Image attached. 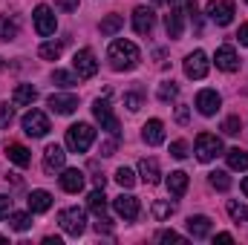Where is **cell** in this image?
I'll return each mask as SVG.
<instances>
[{
  "label": "cell",
  "instance_id": "obj_53",
  "mask_svg": "<svg viewBox=\"0 0 248 245\" xmlns=\"http://www.w3.org/2000/svg\"><path fill=\"white\" fill-rule=\"evenodd\" d=\"M153 3H165V0H153Z\"/></svg>",
  "mask_w": 248,
  "mask_h": 245
},
{
  "label": "cell",
  "instance_id": "obj_4",
  "mask_svg": "<svg viewBox=\"0 0 248 245\" xmlns=\"http://www.w3.org/2000/svg\"><path fill=\"white\" fill-rule=\"evenodd\" d=\"M32 20H35V29H38V35L41 38H49V35H55V26H58V20H55V12L49 9V6H35V12H32Z\"/></svg>",
  "mask_w": 248,
  "mask_h": 245
},
{
  "label": "cell",
  "instance_id": "obj_47",
  "mask_svg": "<svg viewBox=\"0 0 248 245\" xmlns=\"http://www.w3.org/2000/svg\"><path fill=\"white\" fill-rule=\"evenodd\" d=\"M237 38H240V44H243V46H248V23L240 26V35H237Z\"/></svg>",
  "mask_w": 248,
  "mask_h": 245
},
{
  "label": "cell",
  "instance_id": "obj_9",
  "mask_svg": "<svg viewBox=\"0 0 248 245\" xmlns=\"http://www.w3.org/2000/svg\"><path fill=\"white\" fill-rule=\"evenodd\" d=\"M72 69L78 72V78H93L95 72H98V61H95V55L90 52V49H78L75 52V58H72Z\"/></svg>",
  "mask_w": 248,
  "mask_h": 245
},
{
  "label": "cell",
  "instance_id": "obj_32",
  "mask_svg": "<svg viewBox=\"0 0 248 245\" xmlns=\"http://www.w3.org/2000/svg\"><path fill=\"white\" fill-rule=\"evenodd\" d=\"M179 95V87L173 84V81H165L162 87H159V101H173Z\"/></svg>",
  "mask_w": 248,
  "mask_h": 245
},
{
  "label": "cell",
  "instance_id": "obj_30",
  "mask_svg": "<svg viewBox=\"0 0 248 245\" xmlns=\"http://www.w3.org/2000/svg\"><path fill=\"white\" fill-rule=\"evenodd\" d=\"M61 52H63V44H52V41H49V44H44V46L38 49V55H41L44 61H58V58H61Z\"/></svg>",
  "mask_w": 248,
  "mask_h": 245
},
{
  "label": "cell",
  "instance_id": "obj_51",
  "mask_svg": "<svg viewBox=\"0 0 248 245\" xmlns=\"http://www.w3.org/2000/svg\"><path fill=\"white\" fill-rule=\"evenodd\" d=\"M243 193H246V196H248V176H246V179H243Z\"/></svg>",
  "mask_w": 248,
  "mask_h": 245
},
{
  "label": "cell",
  "instance_id": "obj_50",
  "mask_svg": "<svg viewBox=\"0 0 248 245\" xmlns=\"http://www.w3.org/2000/svg\"><path fill=\"white\" fill-rule=\"evenodd\" d=\"M44 245H61V240H58V237H46V240H44Z\"/></svg>",
  "mask_w": 248,
  "mask_h": 245
},
{
  "label": "cell",
  "instance_id": "obj_44",
  "mask_svg": "<svg viewBox=\"0 0 248 245\" xmlns=\"http://www.w3.org/2000/svg\"><path fill=\"white\" fill-rule=\"evenodd\" d=\"M9 211H12V199L0 193V219H3V216H9Z\"/></svg>",
  "mask_w": 248,
  "mask_h": 245
},
{
  "label": "cell",
  "instance_id": "obj_36",
  "mask_svg": "<svg viewBox=\"0 0 248 245\" xmlns=\"http://www.w3.org/2000/svg\"><path fill=\"white\" fill-rule=\"evenodd\" d=\"M116 182L122 184V187H133V184H136V176H133L130 168H119V170H116Z\"/></svg>",
  "mask_w": 248,
  "mask_h": 245
},
{
  "label": "cell",
  "instance_id": "obj_40",
  "mask_svg": "<svg viewBox=\"0 0 248 245\" xmlns=\"http://www.w3.org/2000/svg\"><path fill=\"white\" fill-rule=\"evenodd\" d=\"M170 156H173V159H185L187 156V144L185 141H173V144H170Z\"/></svg>",
  "mask_w": 248,
  "mask_h": 245
},
{
  "label": "cell",
  "instance_id": "obj_18",
  "mask_svg": "<svg viewBox=\"0 0 248 245\" xmlns=\"http://www.w3.org/2000/svg\"><path fill=\"white\" fill-rule=\"evenodd\" d=\"M26 205H29L32 214H46L52 208V193L49 190H32L29 199H26Z\"/></svg>",
  "mask_w": 248,
  "mask_h": 245
},
{
  "label": "cell",
  "instance_id": "obj_26",
  "mask_svg": "<svg viewBox=\"0 0 248 245\" xmlns=\"http://www.w3.org/2000/svg\"><path fill=\"white\" fill-rule=\"evenodd\" d=\"M87 205H90V211H93V214L104 216V214H107V196H104V187L93 190V193L87 196Z\"/></svg>",
  "mask_w": 248,
  "mask_h": 245
},
{
  "label": "cell",
  "instance_id": "obj_7",
  "mask_svg": "<svg viewBox=\"0 0 248 245\" xmlns=\"http://www.w3.org/2000/svg\"><path fill=\"white\" fill-rule=\"evenodd\" d=\"M234 15H237L234 0H211V3H208V17H211L214 23H219V26H228V23L234 20Z\"/></svg>",
  "mask_w": 248,
  "mask_h": 245
},
{
  "label": "cell",
  "instance_id": "obj_34",
  "mask_svg": "<svg viewBox=\"0 0 248 245\" xmlns=\"http://www.w3.org/2000/svg\"><path fill=\"white\" fill-rule=\"evenodd\" d=\"M12 228L15 231H29L32 228V216L29 214H12Z\"/></svg>",
  "mask_w": 248,
  "mask_h": 245
},
{
  "label": "cell",
  "instance_id": "obj_10",
  "mask_svg": "<svg viewBox=\"0 0 248 245\" xmlns=\"http://www.w3.org/2000/svg\"><path fill=\"white\" fill-rule=\"evenodd\" d=\"M208 69H211V63H208V55H205L202 49L190 52V55L185 58V75L187 78H205Z\"/></svg>",
  "mask_w": 248,
  "mask_h": 245
},
{
  "label": "cell",
  "instance_id": "obj_19",
  "mask_svg": "<svg viewBox=\"0 0 248 245\" xmlns=\"http://www.w3.org/2000/svg\"><path fill=\"white\" fill-rule=\"evenodd\" d=\"M113 205H116V214L124 216V219H136V216H139V199L130 196V193H122Z\"/></svg>",
  "mask_w": 248,
  "mask_h": 245
},
{
  "label": "cell",
  "instance_id": "obj_15",
  "mask_svg": "<svg viewBox=\"0 0 248 245\" xmlns=\"http://www.w3.org/2000/svg\"><path fill=\"white\" fill-rule=\"evenodd\" d=\"M185 12H182V6H170V15L165 17V29H168V38H182V29H185Z\"/></svg>",
  "mask_w": 248,
  "mask_h": 245
},
{
  "label": "cell",
  "instance_id": "obj_39",
  "mask_svg": "<svg viewBox=\"0 0 248 245\" xmlns=\"http://www.w3.org/2000/svg\"><path fill=\"white\" fill-rule=\"evenodd\" d=\"M124 107L136 113V110L141 107V95H139V92H127V95H124Z\"/></svg>",
  "mask_w": 248,
  "mask_h": 245
},
{
  "label": "cell",
  "instance_id": "obj_1",
  "mask_svg": "<svg viewBox=\"0 0 248 245\" xmlns=\"http://www.w3.org/2000/svg\"><path fill=\"white\" fill-rule=\"evenodd\" d=\"M107 58H110V66H113V69L124 72V69H136V66H139L141 52H139V46H136L133 41H124L122 38V41H113V44H110Z\"/></svg>",
  "mask_w": 248,
  "mask_h": 245
},
{
  "label": "cell",
  "instance_id": "obj_23",
  "mask_svg": "<svg viewBox=\"0 0 248 245\" xmlns=\"http://www.w3.org/2000/svg\"><path fill=\"white\" fill-rule=\"evenodd\" d=\"M139 173H141V179L147 184H159V176H162L156 159H141V162H139Z\"/></svg>",
  "mask_w": 248,
  "mask_h": 245
},
{
  "label": "cell",
  "instance_id": "obj_5",
  "mask_svg": "<svg viewBox=\"0 0 248 245\" xmlns=\"http://www.w3.org/2000/svg\"><path fill=\"white\" fill-rule=\"evenodd\" d=\"M219 153H222V141L214 133H199L196 136V156H199V162H211Z\"/></svg>",
  "mask_w": 248,
  "mask_h": 245
},
{
  "label": "cell",
  "instance_id": "obj_20",
  "mask_svg": "<svg viewBox=\"0 0 248 245\" xmlns=\"http://www.w3.org/2000/svg\"><path fill=\"white\" fill-rule=\"evenodd\" d=\"M61 187L66 190V193H78V190L84 187V173H81L78 168L63 170V173H61Z\"/></svg>",
  "mask_w": 248,
  "mask_h": 245
},
{
  "label": "cell",
  "instance_id": "obj_3",
  "mask_svg": "<svg viewBox=\"0 0 248 245\" xmlns=\"http://www.w3.org/2000/svg\"><path fill=\"white\" fill-rule=\"evenodd\" d=\"M58 222H61V228L69 237H81L84 228H87V216H84L81 208H63L58 214Z\"/></svg>",
  "mask_w": 248,
  "mask_h": 245
},
{
  "label": "cell",
  "instance_id": "obj_2",
  "mask_svg": "<svg viewBox=\"0 0 248 245\" xmlns=\"http://www.w3.org/2000/svg\"><path fill=\"white\" fill-rule=\"evenodd\" d=\"M93 141H95V130H93L90 124L78 122L66 130V147H69L72 153H87Z\"/></svg>",
  "mask_w": 248,
  "mask_h": 245
},
{
  "label": "cell",
  "instance_id": "obj_16",
  "mask_svg": "<svg viewBox=\"0 0 248 245\" xmlns=\"http://www.w3.org/2000/svg\"><path fill=\"white\" fill-rule=\"evenodd\" d=\"M217 66L222 69V72H234V69H240V58H237V49L234 46H219L217 49Z\"/></svg>",
  "mask_w": 248,
  "mask_h": 245
},
{
  "label": "cell",
  "instance_id": "obj_27",
  "mask_svg": "<svg viewBox=\"0 0 248 245\" xmlns=\"http://www.w3.org/2000/svg\"><path fill=\"white\" fill-rule=\"evenodd\" d=\"M225 159H228V168H231V170H248V153L246 150L234 147V150L225 153Z\"/></svg>",
  "mask_w": 248,
  "mask_h": 245
},
{
  "label": "cell",
  "instance_id": "obj_17",
  "mask_svg": "<svg viewBox=\"0 0 248 245\" xmlns=\"http://www.w3.org/2000/svg\"><path fill=\"white\" fill-rule=\"evenodd\" d=\"M141 138H144L150 147L162 144V141H165V124L159 122V119H150V122L141 127Z\"/></svg>",
  "mask_w": 248,
  "mask_h": 245
},
{
  "label": "cell",
  "instance_id": "obj_43",
  "mask_svg": "<svg viewBox=\"0 0 248 245\" xmlns=\"http://www.w3.org/2000/svg\"><path fill=\"white\" fill-rule=\"evenodd\" d=\"M116 144H119L116 136H113L110 141H104V144H101V156H113V153H116Z\"/></svg>",
  "mask_w": 248,
  "mask_h": 245
},
{
  "label": "cell",
  "instance_id": "obj_22",
  "mask_svg": "<svg viewBox=\"0 0 248 245\" xmlns=\"http://www.w3.org/2000/svg\"><path fill=\"white\" fill-rule=\"evenodd\" d=\"M187 231H190L193 240H205L211 234V219L208 216H190L187 219Z\"/></svg>",
  "mask_w": 248,
  "mask_h": 245
},
{
  "label": "cell",
  "instance_id": "obj_25",
  "mask_svg": "<svg viewBox=\"0 0 248 245\" xmlns=\"http://www.w3.org/2000/svg\"><path fill=\"white\" fill-rule=\"evenodd\" d=\"M168 190H170L173 196H185V190H187V173L185 170H173V173L168 176Z\"/></svg>",
  "mask_w": 248,
  "mask_h": 245
},
{
  "label": "cell",
  "instance_id": "obj_35",
  "mask_svg": "<svg viewBox=\"0 0 248 245\" xmlns=\"http://www.w3.org/2000/svg\"><path fill=\"white\" fill-rule=\"evenodd\" d=\"M240 130H243L240 116H228V119L222 122V133H225V136H240Z\"/></svg>",
  "mask_w": 248,
  "mask_h": 245
},
{
  "label": "cell",
  "instance_id": "obj_52",
  "mask_svg": "<svg viewBox=\"0 0 248 245\" xmlns=\"http://www.w3.org/2000/svg\"><path fill=\"white\" fill-rule=\"evenodd\" d=\"M0 72H3V58H0Z\"/></svg>",
  "mask_w": 248,
  "mask_h": 245
},
{
  "label": "cell",
  "instance_id": "obj_38",
  "mask_svg": "<svg viewBox=\"0 0 248 245\" xmlns=\"http://www.w3.org/2000/svg\"><path fill=\"white\" fill-rule=\"evenodd\" d=\"M52 81H55L58 87H72V84H75V78H72L69 72H63V69H55V72H52Z\"/></svg>",
  "mask_w": 248,
  "mask_h": 245
},
{
  "label": "cell",
  "instance_id": "obj_28",
  "mask_svg": "<svg viewBox=\"0 0 248 245\" xmlns=\"http://www.w3.org/2000/svg\"><path fill=\"white\" fill-rule=\"evenodd\" d=\"M15 38H17V23L3 15V17H0V41L9 44V41H15Z\"/></svg>",
  "mask_w": 248,
  "mask_h": 245
},
{
  "label": "cell",
  "instance_id": "obj_12",
  "mask_svg": "<svg viewBox=\"0 0 248 245\" xmlns=\"http://www.w3.org/2000/svg\"><path fill=\"white\" fill-rule=\"evenodd\" d=\"M219 104H222V98H219L217 90H202V92L196 95V107H199L202 116H217Z\"/></svg>",
  "mask_w": 248,
  "mask_h": 245
},
{
  "label": "cell",
  "instance_id": "obj_33",
  "mask_svg": "<svg viewBox=\"0 0 248 245\" xmlns=\"http://www.w3.org/2000/svg\"><path fill=\"white\" fill-rule=\"evenodd\" d=\"M211 184H214L217 190H228V187H231V176H228L225 170H214V173H211Z\"/></svg>",
  "mask_w": 248,
  "mask_h": 245
},
{
  "label": "cell",
  "instance_id": "obj_42",
  "mask_svg": "<svg viewBox=\"0 0 248 245\" xmlns=\"http://www.w3.org/2000/svg\"><path fill=\"white\" fill-rule=\"evenodd\" d=\"M182 240H185V237H179L176 231H162V234H159V243H182Z\"/></svg>",
  "mask_w": 248,
  "mask_h": 245
},
{
  "label": "cell",
  "instance_id": "obj_37",
  "mask_svg": "<svg viewBox=\"0 0 248 245\" xmlns=\"http://www.w3.org/2000/svg\"><path fill=\"white\" fill-rule=\"evenodd\" d=\"M173 214V205L170 202H153V216L156 219H168Z\"/></svg>",
  "mask_w": 248,
  "mask_h": 245
},
{
  "label": "cell",
  "instance_id": "obj_49",
  "mask_svg": "<svg viewBox=\"0 0 248 245\" xmlns=\"http://www.w3.org/2000/svg\"><path fill=\"white\" fill-rule=\"evenodd\" d=\"M93 179H95V187H104V184H107V176H101V173H98V176H93Z\"/></svg>",
  "mask_w": 248,
  "mask_h": 245
},
{
  "label": "cell",
  "instance_id": "obj_45",
  "mask_svg": "<svg viewBox=\"0 0 248 245\" xmlns=\"http://www.w3.org/2000/svg\"><path fill=\"white\" fill-rule=\"evenodd\" d=\"M176 122H179V124H187V122H190V113H187L185 104H179V107H176Z\"/></svg>",
  "mask_w": 248,
  "mask_h": 245
},
{
  "label": "cell",
  "instance_id": "obj_8",
  "mask_svg": "<svg viewBox=\"0 0 248 245\" xmlns=\"http://www.w3.org/2000/svg\"><path fill=\"white\" fill-rule=\"evenodd\" d=\"M93 113H95V119L98 124L110 133V136H116L119 138V133H122V127H119V119L113 116V110H110V104L107 101H101V98H95V104H93Z\"/></svg>",
  "mask_w": 248,
  "mask_h": 245
},
{
  "label": "cell",
  "instance_id": "obj_14",
  "mask_svg": "<svg viewBox=\"0 0 248 245\" xmlns=\"http://www.w3.org/2000/svg\"><path fill=\"white\" fill-rule=\"evenodd\" d=\"M153 23H156V15H153V9H147V6H139V9L133 12V29H136L139 35H147V32L153 29Z\"/></svg>",
  "mask_w": 248,
  "mask_h": 245
},
{
  "label": "cell",
  "instance_id": "obj_11",
  "mask_svg": "<svg viewBox=\"0 0 248 245\" xmlns=\"http://www.w3.org/2000/svg\"><path fill=\"white\" fill-rule=\"evenodd\" d=\"M63 162H66V153H63L58 144H49V147L44 150V170H46L49 176H55L58 170H63Z\"/></svg>",
  "mask_w": 248,
  "mask_h": 245
},
{
  "label": "cell",
  "instance_id": "obj_46",
  "mask_svg": "<svg viewBox=\"0 0 248 245\" xmlns=\"http://www.w3.org/2000/svg\"><path fill=\"white\" fill-rule=\"evenodd\" d=\"M58 6L66 9V12H75V9H78V0H58Z\"/></svg>",
  "mask_w": 248,
  "mask_h": 245
},
{
  "label": "cell",
  "instance_id": "obj_6",
  "mask_svg": "<svg viewBox=\"0 0 248 245\" xmlns=\"http://www.w3.org/2000/svg\"><path fill=\"white\" fill-rule=\"evenodd\" d=\"M23 133L26 136H32V138H41V136H46L49 133V119L41 113V110H29L26 116H23Z\"/></svg>",
  "mask_w": 248,
  "mask_h": 245
},
{
  "label": "cell",
  "instance_id": "obj_21",
  "mask_svg": "<svg viewBox=\"0 0 248 245\" xmlns=\"http://www.w3.org/2000/svg\"><path fill=\"white\" fill-rule=\"evenodd\" d=\"M35 98H38V90H35L32 84H20V87H15V92H12V101H15L17 107H29V104H35Z\"/></svg>",
  "mask_w": 248,
  "mask_h": 245
},
{
  "label": "cell",
  "instance_id": "obj_13",
  "mask_svg": "<svg viewBox=\"0 0 248 245\" xmlns=\"http://www.w3.org/2000/svg\"><path fill=\"white\" fill-rule=\"evenodd\" d=\"M49 110L58 113V116H69L78 110V95L66 92V95H49Z\"/></svg>",
  "mask_w": 248,
  "mask_h": 245
},
{
  "label": "cell",
  "instance_id": "obj_41",
  "mask_svg": "<svg viewBox=\"0 0 248 245\" xmlns=\"http://www.w3.org/2000/svg\"><path fill=\"white\" fill-rule=\"evenodd\" d=\"M15 119V113H12V107L9 104H0V127H9Z\"/></svg>",
  "mask_w": 248,
  "mask_h": 245
},
{
  "label": "cell",
  "instance_id": "obj_29",
  "mask_svg": "<svg viewBox=\"0 0 248 245\" xmlns=\"http://www.w3.org/2000/svg\"><path fill=\"white\" fill-rule=\"evenodd\" d=\"M122 26H124V17H122V15H107V17L101 20V35H116Z\"/></svg>",
  "mask_w": 248,
  "mask_h": 245
},
{
  "label": "cell",
  "instance_id": "obj_48",
  "mask_svg": "<svg viewBox=\"0 0 248 245\" xmlns=\"http://www.w3.org/2000/svg\"><path fill=\"white\" fill-rule=\"evenodd\" d=\"M214 240H217V243H234V237H231V234H217Z\"/></svg>",
  "mask_w": 248,
  "mask_h": 245
},
{
  "label": "cell",
  "instance_id": "obj_24",
  "mask_svg": "<svg viewBox=\"0 0 248 245\" xmlns=\"http://www.w3.org/2000/svg\"><path fill=\"white\" fill-rule=\"evenodd\" d=\"M6 156H9V162H15L17 168H29V162H32V156H29V150H26L23 144H9V147H6Z\"/></svg>",
  "mask_w": 248,
  "mask_h": 245
},
{
  "label": "cell",
  "instance_id": "obj_31",
  "mask_svg": "<svg viewBox=\"0 0 248 245\" xmlns=\"http://www.w3.org/2000/svg\"><path fill=\"white\" fill-rule=\"evenodd\" d=\"M228 216H231L237 225H240V222H246V219H248L246 205H243V202H237V199H231V202H228Z\"/></svg>",
  "mask_w": 248,
  "mask_h": 245
}]
</instances>
